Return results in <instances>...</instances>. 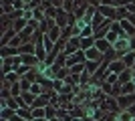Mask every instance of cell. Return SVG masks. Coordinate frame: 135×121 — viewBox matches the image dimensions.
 I'll list each match as a JSON object with an SVG mask.
<instances>
[{"label":"cell","instance_id":"e0dca14e","mask_svg":"<svg viewBox=\"0 0 135 121\" xmlns=\"http://www.w3.org/2000/svg\"><path fill=\"white\" fill-rule=\"evenodd\" d=\"M30 93H32L34 97H40V95L45 93V89H42V85H40V83H32V87H30Z\"/></svg>","mask_w":135,"mask_h":121},{"label":"cell","instance_id":"836d02e7","mask_svg":"<svg viewBox=\"0 0 135 121\" xmlns=\"http://www.w3.org/2000/svg\"><path fill=\"white\" fill-rule=\"evenodd\" d=\"M0 121H8V119H0Z\"/></svg>","mask_w":135,"mask_h":121},{"label":"cell","instance_id":"5b68a950","mask_svg":"<svg viewBox=\"0 0 135 121\" xmlns=\"http://www.w3.org/2000/svg\"><path fill=\"white\" fill-rule=\"evenodd\" d=\"M95 49H97L99 52H101L103 57H105L107 52H111V51H113V45L109 42L107 38H103V40H95Z\"/></svg>","mask_w":135,"mask_h":121},{"label":"cell","instance_id":"d4e9b609","mask_svg":"<svg viewBox=\"0 0 135 121\" xmlns=\"http://www.w3.org/2000/svg\"><path fill=\"white\" fill-rule=\"evenodd\" d=\"M46 69H49V65H46L45 61H40V63L36 65V69H34V71H36L38 75H45V73H46Z\"/></svg>","mask_w":135,"mask_h":121},{"label":"cell","instance_id":"f546056e","mask_svg":"<svg viewBox=\"0 0 135 121\" xmlns=\"http://www.w3.org/2000/svg\"><path fill=\"white\" fill-rule=\"evenodd\" d=\"M127 111H129V113H131V117H133V119H135V105H131V107H129V109H127Z\"/></svg>","mask_w":135,"mask_h":121},{"label":"cell","instance_id":"9c48e42d","mask_svg":"<svg viewBox=\"0 0 135 121\" xmlns=\"http://www.w3.org/2000/svg\"><path fill=\"white\" fill-rule=\"evenodd\" d=\"M85 57H87V61H93V63H103V55L97 51L95 46L89 49V51H85Z\"/></svg>","mask_w":135,"mask_h":121},{"label":"cell","instance_id":"2e32d148","mask_svg":"<svg viewBox=\"0 0 135 121\" xmlns=\"http://www.w3.org/2000/svg\"><path fill=\"white\" fill-rule=\"evenodd\" d=\"M10 93H12V97H14V99H18L20 95H22V87H20V81H18V83H14V85L10 87Z\"/></svg>","mask_w":135,"mask_h":121},{"label":"cell","instance_id":"6da1fadb","mask_svg":"<svg viewBox=\"0 0 135 121\" xmlns=\"http://www.w3.org/2000/svg\"><path fill=\"white\" fill-rule=\"evenodd\" d=\"M113 51H115V55H117L119 59L123 57V55H127V52L131 51V46H129V36H121V38L113 45Z\"/></svg>","mask_w":135,"mask_h":121},{"label":"cell","instance_id":"7a4b0ae2","mask_svg":"<svg viewBox=\"0 0 135 121\" xmlns=\"http://www.w3.org/2000/svg\"><path fill=\"white\" fill-rule=\"evenodd\" d=\"M79 51H81V38H79V36H73V38L67 42V46H65V51H62V52H65L67 57H73L75 52H79Z\"/></svg>","mask_w":135,"mask_h":121},{"label":"cell","instance_id":"4fadbf2b","mask_svg":"<svg viewBox=\"0 0 135 121\" xmlns=\"http://www.w3.org/2000/svg\"><path fill=\"white\" fill-rule=\"evenodd\" d=\"M99 67H101V63H93V61H87V63H85V71H87V73H89L91 77H93V75H97Z\"/></svg>","mask_w":135,"mask_h":121},{"label":"cell","instance_id":"9a60e30c","mask_svg":"<svg viewBox=\"0 0 135 121\" xmlns=\"http://www.w3.org/2000/svg\"><path fill=\"white\" fill-rule=\"evenodd\" d=\"M26 26H28V20H24V18H18L16 22H14V26H12V28L16 30V35H20V32H22Z\"/></svg>","mask_w":135,"mask_h":121},{"label":"cell","instance_id":"277c9868","mask_svg":"<svg viewBox=\"0 0 135 121\" xmlns=\"http://www.w3.org/2000/svg\"><path fill=\"white\" fill-rule=\"evenodd\" d=\"M117 101H119V107H121V111H127L131 105H135V93H133V95H119Z\"/></svg>","mask_w":135,"mask_h":121},{"label":"cell","instance_id":"7c38bea8","mask_svg":"<svg viewBox=\"0 0 135 121\" xmlns=\"http://www.w3.org/2000/svg\"><path fill=\"white\" fill-rule=\"evenodd\" d=\"M121 61H123V65L127 67V69H133V67H135V52L129 51L127 55H123V57H121Z\"/></svg>","mask_w":135,"mask_h":121},{"label":"cell","instance_id":"83f0119b","mask_svg":"<svg viewBox=\"0 0 135 121\" xmlns=\"http://www.w3.org/2000/svg\"><path fill=\"white\" fill-rule=\"evenodd\" d=\"M8 121H24V119H22L20 115H18V113H14V115H12V117H10Z\"/></svg>","mask_w":135,"mask_h":121},{"label":"cell","instance_id":"d6986e66","mask_svg":"<svg viewBox=\"0 0 135 121\" xmlns=\"http://www.w3.org/2000/svg\"><path fill=\"white\" fill-rule=\"evenodd\" d=\"M32 119H46V109H30Z\"/></svg>","mask_w":135,"mask_h":121},{"label":"cell","instance_id":"4dcf8cb0","mask_svg":"<svg viewBox=\"0 0 135 121\" xmlns=\"http://www.w3.org/2000/svg\"><path fill=\"white\" fill-rule=\"evenodd\" d=\"M131 83L135 85V69H131Z\"/></svg>","mask_w":135,"mask_h":121},{"label":"cell","instance_id":"44dd1931","mask_svg":"<svg viewBox=\"0 0 135 121\" xmlns=\"http://www.w3.org/2000/svg\"><path fill=\"white\" fill-rule=\"evenodd\" d=\"M101 91L107 95V97H111L113 95V85L111 83H107V81H103V85H101Z\"/></svg>","mask_w":135,"mask_h":121},{"label":"cell","instance_id":"603a6c76","mask_svg":"<svg viewBox=\"0 0 135 121\" xmlns=\"http://www.w3.org/2000/svg\"><path fill=\"white\" fill-rule=\"evenodd\" d=\"M14 113H16V111H12V109H8V107H4V109H0V119H10Z\"/></svg>","mask_w":135,"mask_h":121},{"label":"cell","instance_id":"ffe728a7","mask_svg":"<svg viewBox=\"0 0 135 121\" xmlns=\"http://www.w3.org/2000/svg\"><path fill=\"white\" fill-rule=\"evenodd\" d=\"M16 113H18L20 117H22L24 121H32V113H30V109H22V107H20V109H18Z\"/></svg>","mask_w":135,"mask_h":121},{"label":"cell","instance_id":"484cf974","mask_svg":"<svg viewBox=\"0 0 135 121\" xmlns=\"http://www.w3.org/2000/svg\"><path fill=\"white\" fill-rule=\"evenodd\" d=\"M65 87V81H61V79H56L55 83H52V91H56V93H61V89Z\"/></svg>","mask_w":135,"mask_h":121},{"label":"cell","instance_id":"e575fe53","mask_svg":"<svg viewBox=\"0 0 135 121\" xmlns=\"http://www.w3.org/2000/svg\"><path fill=\"white\" fill-rule=\"evenodd\" d=\"M133 69H135V67H133Z\"/></svg>","mask_w":135,"mask_h":121},{"label":"cell","instance_id":"30bf717a","mask_svg":"<svg viewBox=\"0 0 135 121\" xmlns=\"http://www.w3.org/2000/svg\"><path fill=\"white\" fill-rule=\"evenodd\" d=\"M18 55H20V57H26V55H36V46H34V42H24V45L18 49Z\"/></svg>","mask_w":135,"mask_h":121},{"label":"cell","instance_id":"7402d4cb","mask_svg":"<svg viewBox=\"0 0 135 121\" xmlns=\"http://www.w3.org/2000/svg\"><path fill=\"white\" fill-rule=\"evenodd\" d=\"M117 121H133V117H131L129 111H119L117 113Z\"/></svg>","mask_w":135,"mask_h":121},{"label":"cell","instance_id":"cb8c5ba5","mask_svg":"<svg viewBox=\"0 0 135 121\" xmlns=\"http://www.w3.org/2000/svg\"><path fill=\"white\" fill-rule=\"evenodd\" d=\"M56 117V107H52V105H49L46 107V121H51Z\"/></svg>","mask_w":135,"mask_h":121},{"label":"cell","instance_id":"8992f818","mask_svg":"<svg viewBox=\"0 0 135 121\" xmlns=\"http://www.w3.org/2000/svg\"><path fill=\"white\" fill-rule=\"evenodd\" d=\"M69 18H71V14H67L65 10H59V14H56V18H55V22H56V26L59 28H67L69 26Z\"/></svg>","mask_w":135,"mask_h":121},{"label":"cell","instance_id":"3957f363","mask_svg":"<svg viewBox=\"0 0 135 121\" xmlns=\"http://www.w3.org/2000/svg\"><path fill=\"white\" fill-rule=\"evenodd\" d=\"M99 12H101L103 16L111 20V22H117V8H113V6H103L99 4Z\"/></svg>","mask_w":135,"mask_h":121},{"label":"cell","instance_id":"4316f807","mask_svg":"<svg viewBox=\"0 0 135 121\" xmlns=\"http://www.w3.org/2000/svg\"><path fill=\"white\" fill-rule=\"evenodd\" d=\"M127 20H129V22L135 26V14H133V12H129V14H127Z\"/></svg>","mask_w":135,"mask_h":121},{"label":"cell","instance_id":"5bb4252c","mask_svg":"<svg viewBox=\"0 0 135 121\" xmlns=\"http://www.w3.org/2000/svg\"><path fill=\"white\" fill-rule=\"evenodd\" d=\"M95 46V36H91V38H81V51H89Z\"/></svg>","mask_w":135,"mask_h":121},{"label":"cell","instance_id":"8fae6325","mask_svg":"<svg viewBox=\"0 0 135 121\" xmlns=\"http://www.w3.org/2000/svg\"><path fill=\"white\" fill-rule=\"evenodd\" d=\"M12 57H18V49H14V46H2L0 49V59H12Z\"/></svg>","mask_w":135,"mask_h":121},{"label":"cell","instance_id":"ba28073f","mask_svg":"<svg viewBox=\"0 0 135 121\" xmlns=\"http://www.w3.org/2000/svg\"><path fill=\"white\" fill-rule=\"evenodd\" d=\"M125 71H127V67L123 65L121 59H117V61H113V63L109 65V73H113V75H121V73H125Z\"/></svg>","mask_w":135,"mask_h":121},{"label":"cell","instance_id":"ac0fdd59","mask_svg":"<svg viewBox=\"0 0 135 121\" xmlns=\"http://www.w3.org/2000/svg\"><path fill=\"white\" fill-rule=\"evenodd\" d=\"M133 93H135V85H133V83L121 85V95H133Z\"/></svg>","mask_w":135,"mask_h":121},{"label":"cell","instance_id":"52a82bcc","mask_svg":"<svg viewBox=\"0 0 135 121\" xmlns=\"http://www.w3.org/2000/svg\"><path fill=\"white\" fill-rule=\"evenodd\" d=\"M16 36H18V35H16V30H14V28L6 30L4 35L0 36V49H2V46H8V45H10V42H12V40L16 38Z\"/></svg>","mask_w":135,"mask_h":121},{"label":"cell","instance_id":"f1b7e54d","mask_svg":"<svg viewBox=\"0 0 135 121\" xmlns=\"http://www.w3.org/2000/svg\"><path fill=\"white\" fill-rule=\"evenodd\" d=\"M129 46H131V51L135 52V36H131V38H129Z\"/></svg>","mask_w":135,"mask_h":121},{"label":"cell","instance_id":"1f68e13d","mask_svg":"<svg viewBox=\"0 0 135 121\" xmlns=\"http://www.w3.org/2000/svg\"><path fill=\"white\" fill-rule=\"evenodd\" d=\"M51 121H61V119H59V117H55V119H51Z\"/></svg>","mask_w":135,"mask_h":121},{"label":"cell","instance_id":"d6a6232c","mask_svg":"<svg viewBox=\"0 0 135 121\" xmlns=\"http://www.w3.org/2000/svg\"><path fill=\"white\" fill-rule=\"evenodd\" d=\"M32 121H46V119H32Z\"/></svg>","mask_w":135,"mask_h":121}]
</instances>
